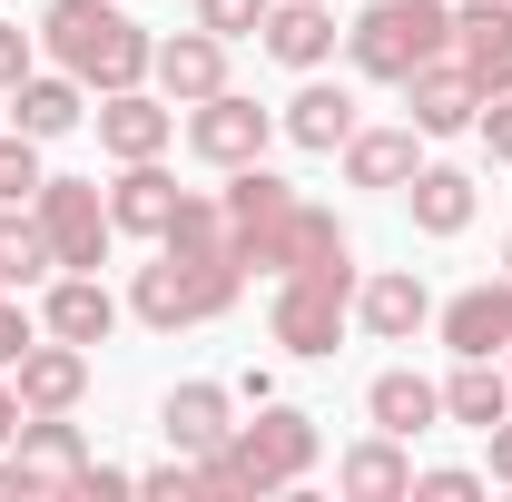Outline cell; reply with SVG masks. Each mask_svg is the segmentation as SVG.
Instances as JSON below:
<instances>
[{
    "mask_svg": "<svg viewBox=\"0 0 512 502\" xmlns=\"http://www.w3.org/2000/svg\"><path fill=\"white\" fill-rule=\"evenodd\" d=\"M168 138H178V99H148V89H109V99H99V148H109V158H158V148H168Z\"/></svg>",
    "mask_w": 512,
    "mask_h": 502,
    "instance_id": "obj_12",
    "label": "cell"
},
{
    "mask_svg": "<svg viewBox=\"0 0 512 502\" xmlns=\"http://www.w3.org/2000/svg\"><path fill=\"white\" fill-rule=\"evenodd\" d=\"M365 414H375V434H434V424H444V384H424V375H404V365H394V375H375L365 384Z\"/></svg>",
    "mask_w": 512,
    "mask_h": 502,
    "instance_id": "obj_20",
    "label": "cell"
},
{
    "mask_svg": "<svg viewBox=\"0 0 512 502\" xmlns=\"http://www.w3.org/2000/svg\"><path fill=\"white\" fill-rule=\"evenodd\" d=\"M237 256L217 247H158V266H138V286H128V306L138 325H158V335H178V325H207V315L237 306Z\"/></svg>",
    "mask_w": 512,
    "mask_h": 502,
    "instance_id": "obj_3",
    "label": "cell"
},
{
    "mask_svg": "<svg viewBox=\"0 0 512 502\" xmlns=\"http://www.w3.org/2000/svg\"><path fill=\"white\" fill-rule=\"evenodd\" d=\"M345 315H355V256H335V266H296V276L276 286L266 325H276L286 355H335Z\"/></svg>",
    "mask_w": 512,
    "mask_h": 502,
    "instance_id": "obj_5",
    "label": "cell"
},
{
    "mask_svg": "<svg viewBox=\"0 0 512 502\" xmlns=\"http://www.w3.org/2000/svg\"><path fill=\"white\" fill-rule=\"evenodd\" d=\"M444 345L453 355H512V276H483L444 306Z\"/></svg>",
    "mask_w": 512,
    "mask_h": 502,
    "instance_id": "obj_16",
    "label": "cell"
},
{
    "mask_svg": "<svg viewBox=\"0 0 512 502\" xmlns=\"http://www.w3.org/2000/svg\"><path fill=\"white\" fill-rule=\"evenodd\" d=\"M355 128H365V119H355V89H345V79H306V89L286 99V138L316 148V158H335Z\"/></svg>",
    "mask_w": 512,
    "mask_h": 502,
    "instance_id": "obj_19",
    "label": "cell"
},
{
    "mask_svg": "<svg viewBox=\"0 0 512 502\" xmlns=\"http://www.w3.org/2000/svg\"><path fill=\"white\" fill-rule=\"evenodd\" d=\"M453 60L473 69L483 99H503L512 89V0H463L453 10Z\"/></svg>",
    "mask_w": 512,
    "mask_h": 502,
    "instance_id": "obj_9",
    "label": "cell"
},
{
    "mask_svg": "<svg viewBox=\"0 0 512 502\" xmlns=\"http://www.w3.org/2000/svg\"><path fill=\"white\" fill-rule=\"evenodd\" d=\"M40 40H50V60H60L79 89H99V99H109V89H138V79H148V50H158L119 0H50V10H40Z\"/></svg>",
    "mask_w": 512,
    "mask_h": 502,
    "instance_id": "obj_1",
    "label": "cell"
},
{
    "mask_svg": "<svg viewBox=\"0 0 512 502\" xmlns=\"http://www.w3.org/2000/svg\"><path fill=\"white\" fill-rule=\"evenodd\" d=\"M20 434V394H10V384H0V443Z\"/></svg>",
    "mask_w": 512,
    "mask_h": 502,
    "instance_id": "obj_34",
    "label": "cell"
},
{
    "mask_svg": "<svg viewBox=\"0 0 512 502\" xmlns=\"http://www.w3.org/2000/svg\"><path fill=\"white\" fill-rule=\"evenodd\" d=\"M30 345H40V335H30V315H20V306H10V296H0V365H20Z\"/></svg>",
    "mask_w": 512,
    "mask_h": 502,
    "instance_id": "obj_32",
    "label": "cell"
},
{
    "mask_svg": "<svg viewBox=\"0 0 512 502\" xmlns=\"http://www.w3.org/2000/svg\"><path fill=\"white\" fill-rule=\"evenodd\" d=\"M414 493H424V502H473V493H483V473H463V463H434V473H414Z\"/></svg>",
    "mask_w": 512,
    "mask_h": 502,
    "instance_id": "obj_29",
    "label": "cell"
},
{
    "mask_svg": "<svg viewBox=\"0 0 512 502\" xmlns=\"http://www.w3.org/2000/svg\"><path fill=\"white\" fill-rule=\"evenodd\" d=\"M0 296H10V286H0Z\"/></svg>",
    "mask_w": 512,
    "mask_h": 502,
    "instance_id": "obj_36",
    "label": "cell"
},
{
    "mask_svg": "<svg viewBox=\"0 0 512 502\" xmlns=\"http://www.w3.org/2000/svg\"><path fill=\"white\" fill-rule=\"evenodd\" d=\"M483 443H493V483H512V414H503V424H493Z\"/></svg>",
    "mask_w": 512,
    "mask_h": 502,
    "instance_id": "obj_33",
    "label": "cell"
},
{
    "mask_svg": "<svg viewBox=\"0 0 512 502\" xmlns=\"http://www.w3.org/2000/svg\"><path fill=\"white\" fill-rule=\"evenodd\" d=\"M40 138L30 128H0V207H20V197H40Z\"/></svg>",
    "mask_w": 512,
    "mask_h": 502,
    "instance_id": "obj_27",
    "label": "cell"
},
{
    "mask_svg": "<svg viewBox=\"0 0 512 502\" xmlns=\"http://www.w3.org/2000/svg\"><path fill=\"white\" fill-rule=\"evenodd\" d=\"M20 79H30V30L0 20V89H20Z\"/></svg>",
    "mask_w": 512,
    "mask_h": 502,
    "instance_id": "obj_30",
    "label": "cell"
},
{
    "mask_svg": "<svg viewBox=\"0 0 512 502\" xmlns=\"http://www.w3.org/2000/svg\"><path fill=\"white\" fill-rule=\"evenodd\" d=\"M178 197L188 188H178L158 158H128L119 188H109V227H119V237H168V227H178Z\"/></svg>",
    "mask_w": 512,
    "mask_h": 502,
    "instance_id": "obj_15",
    "label": "cell"
},
{
    "mask_svg": "<svg viewBox=\"0 0 512 502\" xmlns=\"http://www.w3.org/2000/svg\"><path fill=\"white\" fill-rule=\"evenodd\" d=\"M158 434L178 443V453H217V443L237 434V414H227V384H168V404H158Z\"/></svg>",
    "mask_w": 512,
    "mask_h": 502,
    "instance_id": "obj_18",
    "label": "cell"
},
{
    "mask_svg": "<svg viewBox=\"0 0 512 502\" xmlns=\"http://www.w3.org/2000/svg\"><path fill=\"white\" fill-rule=\"evenodd\" d=\"M414 168H424V158H414V119L404 128H355V138H345V178H355V188H404Z\"/></svg>",
    "mask_w": 512,
    "mask_h": 502,
    "instance_id": "obj_25",
    "label": "cell"
},
{
    "mask_svg": "<svg viewBox=\"0 0 512 502\" xmlns=\"http://www.w3.org/2000/svg\"><path fill=\"white\" fill-rule=\"evenodd\" d=\"M256 40H266V60H286V69H325V50H335V0H266Z\"/></svg>",
    "mask_w": 512,
    "mask_h": 502,
    "instance_id": "obj_17",
    "label": "cell"
},
{
    "mask_svg": "<svg viewBox=\"0 0 512 502\" xmlns=\"http://www.w3.org/2000/svg\"><path fill=\"white\" fill-rule=\"evenodd\" d=\"M404 119H414V138H453V128H473V119H483L473 69H463V60H424L414 79H404Z\"/></svg>",
    "mask_w": 512,
    "mask_h": 502,
    "instance_id": "obj_8",
    "label": "cell"
},
{
    "mask_svg": "<svg viewBox=\"0 0 512 502\" xmlns=\"http://www.w3.org/2000/svg\"><path fill=\"white\" fill-rule=\"evenodd\" d=\"M503 266H512V237H503Z\"/></svg>",
    "mask_w": 512,
    "mask_h": 502,
    "instance_id": "obj_35",
    "label": "cell"
},
{
    "mask_svg": "<svg viewBox=\"0 0 512 502\" xmlns=\"http://www.w3.org/2000/svg\"><path fill=\"white\" fill-rule=\"evenodd\" d=\"M335 483L355 502H404L414 493V463H404V434H375V443H355L345 463H335Z\"/></svg>",
    "mask_w": 512,
    "mask_h": 502,
    "instance_id": "obj_24",
    "label": "cell"
},
{
    "mask_svg": "<svg viewBox=\"0 0 512 502\" xmlns=\"http://www.w3.org/2000/svg\"><path fill=\"white\" fill-rule=\"evenodd\" d=\"M30 217H40V237H50V256L60 266H109V197H99V178H40V197H30Z\"/></svg>",
    "mask_w": 512,
    "mask_h": 502,
    "instance_id": "obj_6",
    "label": "cell"
},
{
    "mask_svg": "<svg viewBox=\"0 0 512 502\" xmlns=\"http://www.w3.org/2000/svg\"><path fill=\"white\" fill-rule=\"evenodd\" d=\"M40 325H50L60 345H109V325H119V296H109L89 266H60V276H50V296H40Z\"/></svg>",
    "mask_w": 512,
    "mask_h": 502,
    "instance_id": "obj_13",
    "label": "cell"
},
{
    "mask_svg": "<svg viewBox=\"0 0 512 502\" xmlns=\"http://www.w3.org/2000/svg\"><path fill=\"white\" fill-rule=\"evenodd\" d=\"M10 375H20V384H10L20 414H69V404L89 394V345H60V335H50V345H30Z\"/></svg>",
    "mask_w": 512,
    "mask_h": 502,
    "instance_id": "obj_14",
    "label": "cell"
},
{
    "mask_svg": "<svg viewBox=\"0 0 512 502\" xmlns=\"http://www.w3.org/2000/svg\"><path fill=\"white\" fill-rule=\"evenodd\" d=\"M306 463H316V414L266 404V414L237 424L217 453H197V493H286Z\"/></svg>",
    "mask_w": 512,
    "mask_h": 502,
    "instance_id": "obj_2",
    "label": "cell"
},
{
    "mask_svg": "<svg viewBox=\"0 0 512 502\" xmlns=\"http://www.w3.org/2000/svg\"><path fill=\"white\" fill-rule=\"evenodd\" d=\"M148 79H158V99L197 109V99H217V89H227V40H217V30H178V40H158V50H148Z\"/></svg>",
    "mask_w": 512,
    "mask_h": 502,
    "instance_id": "obj_11",
    "label": "cell"
},
{
    "mask_svg": "<svg viewBox=\"0 0 512 502\" xmlns=\"http://www.w3.org/2000/svg\"><path fill=\"white\" fill-rule=\"evenodd\" d=\"M404 207H414L424 237H463V227H473V178H463V168H414V178H404Z\"/></svg>",
    "mask_w": 512,
    "mask_h": 502,
    "instance_id": "obj_23",
    "label": "cell"
},
{
    "mask_svg": "<svg viewBox=\"0 0 512 502\" xmlns=\"http://www.w3.org/2000/svg\"><path fill=\"white\" fill-rule=\"evenodd\" d=\"M512 414V375L493 355H453V384H444V424H473V434H493Z\"/></svg>",
    "mask_w": 512,
    "mask_h": 502,
    "instance_id": "obj_21",
    "label": "cell"
},
{
    "mask_svg": "<svg viewBox=\"0 0 512 502\" xmlns=\"http://www.w3.org/2000/svg\"><path fill=\"white\" fill-rule=\"evenodd\" d=\"M473 128H483L493 158H512V89H503V99H483V119H473Z\"/></svg>",
    "mask_w": 512,
    "mask_h": 502,
    "instance_id": "obj_31",
    "label": "cell"
},
{
    "mask_svg": "<svg viewBox=\"0 0 512 502\" xmlns=\"http://www.w3.org/2000/svg\"><path fill=\"white\" fill-rule=\"evenodd\" d=\"M60 256L40 237V217H20V207H0V286H40Z\"/></svg>",
    "mask_w": 512,
    "mask_h": 502,
    "instance_id": "obj_26",
    "label": "cell"
},
{
    "mask_svg": "<svg viewBox=\"0 0 512 502\" xmlns=\"http://www.w3.org/2000/svg\"><path fill=\"white\" fill-rule=\"evenodd\" d=\"M266 138H276V119H266L256 99H237V89H217V99H197V109H188V148L207 158V168H227V178L266 158Z\"/></svg>",
    "mask_w": 512,
    "mask_h": 502,
    "instance_id": "obj_7",
    "label": "cell"
},
{
    "mask_svg": "<svg viewBox=\"0 0 512 502\" xmlns=\"http://www.w3.org/2000/svg\"><path fill=\"white\" fill-rule=\"evenodd\" d=\"M453 50V10L444 0H375L355 30H345V60L355 79H384V89H404L424 60H444Z\"/></svg>",
    "mask_w": 512,
    "mask_h": 502,
    "instance_id": "obj_4",
    "label": "cell"
},
{
    "mask_svg": "<svg viewBox=\"0 0 512 502\" xmlns=\"http://www.w3.org/2000/svg\"><path fill=\"white\" fill-rule=\"evenodd\" d=\"M10 119L30 128V138H69V128L89 119V89H79V79H40V69H30V79H20V89H10Z\"/></svg>",
    "mask_w": 512,
    "mask_h": 502,
    "instance_id": "obj_22",
    "label": "cell"
},
{
    "mask_svg": "<svg viewBox=\"0 0 512 502\" xmlns=\"http://www.w3.org/2000/svg\"><path fill=\"white\" fill-rule=\"evenodd\" d=\"M256 20H266V0H197V30H217V40H247Z\"/></svg>",
    "mask_w": 512,
    "mask_h": 502,
    "instance_id": "obj_28",
    "label": "cell"
},
{
    "mask_svg": "<svg viewBox=\"0 0 512 502\" xmlns=\"http://www.w3.org/2000/svg\"><path fill=\"white\" fill-rule=\"evenodd\" d=\"M355 315H365V335H375V345H414V335L434 325V286H424L414 266H384V276L355 286Z\"/></svg>",
    "mask_w": 512,
    "mask_h": 502,
    "instance_id": "obj_10",
    "label": "cell"
}]
</instances>
